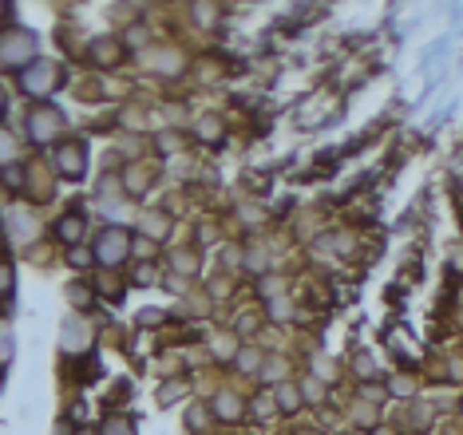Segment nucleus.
Listing matches in <instances>:
<instances>
[{"label": "nucleus", "mask_w": 463, "mask_h": 435, "mask_svg": "<svg viewBox=\"0 0 463 435\" xmlns=\"http://www.w3.org/2000/svg\"><path fill=\"white\" fill-rule=\"evenodd\" d=\"M0 63L12 71H24L36 63V36L24 28H8L0 32Z\"/></svg>", "instance_id": "f257e3e1"}, {"label": "nucleus", "mask_w": 463, "mask_h": 435, "mask_svg": "<svg viewBox=\"0 0 463 435\" xmlns=\"http://www.w3.org/2000/svg\"><path fill=\"white\" fill-rule=\"evenodd\" d=\"M91 253H95L100 265H111V269H115V265H123L131 257V233L123 230V226H107V230L95 238V250Z\"/></svg>", "instance_id": "f03ea898"}, {"label": "nucleus", "mask_w": 463, "mask_h": 435, "mask_svg": "<svg viewBox=\"0 0 463 435\" xmlns=\"http://www.w3.org/2000/svg\"><path fill=\"white\" fill-rule=\"evenodd\" d=\"M60 75H64V71L56 68L52 60H36L32 68L20 71V92H24V95H36V99H44L48 92H56Z\"/></svg>", "instance_id": "7ed1b4c3"}, {"label": "nucleus", "mask_w": 463, "mask_h": 435, "mask_svg": "<svg viewBox=\"0 0 463 435\" xmlns=\"http://www.w3.org/2000/svg\"><path fill=\"white\" fill-rule=\"evenodd\" d=\"M60 127H64V115L56 111V107H48V103H40V107L28 115V139L40 142V147L56 139V131H60Z\"/></svg>", "instance_id": "20e7f679"}, {"label": "nucleus", "mask_w": 463, "mask_h": 435, "mask_svg": "<svg viewBox=\"0 0 463 435\" xmlns=\"http://www.w3.org/2000/svg\"><path fill=\"white\" fill-rule=\"evenodd\" d=\"M56 171H60L68 183H80L83 174H88V151H83L80 142H64V147H56Z\"/></svg>", "instance_id": "39448f33"}, {"label": "nucleus", "mask_w": 463, "mask_h": 435, "mask_svg": "<svg viewBox=\"0 0 463 435\" xmlns=\"http://www.w3.org/2000/svg\"><path fill=\"white\" fill-rule=\"evenodd\" d=\"M88 56L100 63V68H107V63H115V60L123 56V44H119V40H111V36H100V40H91V44H88Z\"/></svg>", "instance_id": "423d86ee"}, {"label": "nucleus", "mask_w": 463, "mask_h": 435, "mask_svg": "<svg viewBox=\"0 0 463 435\" xmlns=\"http://www.w3.org/2000/svg\"><path fill=\"white\" fill-rule=\"evenodd\" d=\"M210 412L218 415V419H226V424H238V419H242V415H246V408H242V400H238V396L222 392L218 400H214V404H210Z\"/></svg>", "instance_id": "0eeeda50"}, {"label": "nucleus", "mask_w": 463, "mask_h": 435, "mask_svg": "<svg viewBox=\"0 0 463 435\" xmlns=\"http://www.w3.org/2000/svg\"><path fill=\"white\" fill-rule=\"evenodd\" d=\"M56 238H60V242H68V245H80V238H83V218H80V214H68V218H60V222H56Z\"/></svg>", "instance_id": "6e6552de"}, {"label": "nucleus", "mask_w": 463, "mask_h": 435, "mask_svg": "<svg viewBox=\"0 0 463 435\" xmlns=\"http://www.w3.org/2000/svg\"><path fill=\"white\" fill-rule=\"evenodd\" d=\"M277 408H282V412H297V408H301V388L282 384L277 388Z\"/></svg>", "instance_id": "1a4fd4ad"}, {"label": "nucleus", "mask_w": 463, "mask_h": 435, "mask_svg": "<svg viewBox=\"0 0 463 435\" xmlns=\"http://www.w3.org/2000/svg\"><path fill=\"white\" fill-rule=\"evenodd\" d=\"M16 162V139L8 135V127H0V171Z\"/></svg>", "instance_id": "9d476101"}, {"label": "nucleus", "mask_w": 463, "mask_h": 435, "mask_svg": "<svg viewBox=\"0 0 463 435\" xmlns=\"http://www.w3.org/2000/svg\"><path fill=\"white\" fill-rule=\"evenodd\" d=\"M100 435H135V424L131 419H123V415H111V419H103Z\"/></svg>", "instance_id": "9b49d317"}, {"label": "nucleus", "mask_w": 463, "mask_h": 435, "mask_svg": "<svg viewBox=\"0 0 463 435\" xmlns=\"http://www.w3.org/2000/svg\"><path fill=\"white\" fill-rule=\"evenodd\" d=\"M83 336V324L80 321H68L64 324V348H68V353H76V348H83V344L88 341H80Z\"/></svg>", "instance_id": "f8f14e48"}, {"label": "nucleus", "mask_w": 463, "mask_h": 435, "mask_svg": "<svg viewBox=\"0 0 463 435\" xmlns=\"http://www.w3.org/2000/svg\"><path fill=\"white\" fill-rule=\"evenodd\" d=\"M182 392H186V376H179V380H167V384L159 388V404H174Z\"/></svg>", "instance_id": "ddd939ff"}, {"label": "nucleus", "mask_w": 463, "mask_h": 435, "mask_svg": "<svg viewBox=\"0 0 463 435\" xmlns=\"http://www.w3.org/2000/svg\"><path fill=\"white\" fill-rule=\"evenodd\" d=\"M353 372L361 376V380H368V376H376V360L368 353H353Z\"/></svg>", "instance_id": "4468645a"}, {"label": "nucleus", "mask_w": 463, "mask_h": 435, "mask_svg": "<svg viewBox=\"0 0 463 435\" xmlns=\"http://www.w3.org/2000/svg\"><path fill=\"white\" fill-rule=\"evenodd\" d=\"M0 183L8 186V190H20V183H24V166H20V162L4 166V171H0Z\"/></svg>", "instance_id": "2eb2a0df"}, {"label": "nucleus", "mask_w": 463, "mask_h": 435, "mask_svg": "<svg viewBox=\"0 0 463 435\" xmlns=\"http://www.w3.org/2000/svg\"><path fill=\"white\" fill-rule=\"evenodd\" d=\"M198 139L222 142V123H218V119H202V123H198Z\"/></svg>", "instance_id": "dca6fc26"}, {"label": "nucleus", "mask_w": 463, "mask_h": 435, "mask_svg": "<svg viewBox=\"0 0 463 435\" xmlns=\"http://www.w3.org/2000/svg\"><path fill=\"white\" fill-rule=\"evenodd\" d=\"M68 262L76 265V269H83V265H91V262H95V253H91V250H83V245H71V250H68Z\"/></svg>", "instance_id": "f3484780"}, {"label": "nucleus", "mask_w": 463, "mask_h": 435, "mask_svg": "<svg viewBox=\"0 0 463 435\" xmlns=\"http://www.w3.org/2000/svg\"><path fill=\"white\" fill-rule=\"evenodd\" d=\"M8 360H12V329L0 324V364H8Z\"/></svg>", "instance_id": "a211bd4d"}, {"label": "nucleus", "mask_w": 463, "mask_h": 435, "mask_svg": "<svg viewBox=\"0 0 463 435\" xmlns=\"http://www.w3.org/2000/svg\"><path fill=\"white\" fill-rule=\"evenodd\" d=\"M238 368L253 372V368H265V360H262V353H238Z\"/></svg>", "instance_id": "6ab92c4d"}, {"label": "nucleus", "mask_w": 463, "mask_h": 435, "mask_svg": "<svg viewBox=\"0 0 463 435\" xmlns=\"http://www.w3.org/2000/svg\"><path fill=\"white\" fill-rule=\"evenodd\" d=\"M214 356H218V360H230L234 356V336H218V341H214Z\"/></svg>", "instance_id": "aec40b11"}, {"label": "nucleus", "mask_w": 463, "mask_h": 435, "mask_svg": "<svg viewBox=\"0 0 463 435\" xmlns=\"http://www.w3.org/2000/svg\"><path fill=\"white\" fill-rule=\"evenodd\" d=\"M162 321H167L162 309H143V313H139V324H162Z\"/></svg>", "instance_id": "412c9836"}, {"label": "nucleus", "mask_w": 463, "mask_h": 435, "mask_svg": "<svg viewBox=\"0 0 463 435\" xmlns=\"http://www.w3.org/2000/svg\"><path fill=\"white\" fill-rule=\"evenodd\" d=\"M155 277H159L155 274V265H139V269H135V285H151Z\"/></svg>", "instance_id": "4be33fe9"}, {"label": "nucleus", "mask_w": 463, "mask_h": 435, "mask_svg": "<svg viewBox=\"0 0 463 435\" xmlns=\"http://www.w3.org/2000/svg\"><path fill=\"white\" fill-rule=\"evenodd\" d=\"M174 265H179V269H186V274H194V269H198V257H194V253H186V257H182V253H174Z\"/></svg>", "instance_id": "5701e85b"}, {"label": "nucleus", "mask_w": 463, "mask_h": 435, "mask_svg": "<svg viewBox=\"0 0 463 435\" xmlns=\"http://www.w3.org/2000/svg\"><path fill=\"white\" fill-rule=\"evenodd\" d=\"M8 293H12V269L0 262V297H8Z\"/></svg>", "instance_id": "b1692460"}, {"label": "nucleus", "mask_w": 463, "mask_h": 435, "mask_svg": "<svg viewBox=\"0 0 463 435\" xmlns=\"http://www.w3.org/2000/svg\"><path fill=\"white\" fill-rule=\"evenodd\" d=\"M143 40H147V28H131L127 36H123V44H127V48H139Z\"/></svg>", "instance_id": "393cba45"}, {"label": "nucleus", "mask_w": 463, "mask_h": 435, "mask_svg": "<svg viewBox=\"0 0 463 435\" xmlns=\"http://www.w3.org/2000/svg\"><path fill=\"white\" fill-rule=\"evenodd\" d=\"M186 424L191 427H206V408H191V412H186Z\"/></svg>", "instance_id": "a878e982"}, {"label": "nucleus", "mask_w": 463, "mask_h": 435, "mask_svg": "<svg viewBox=\"0 0 463 435\" xmlns=\"http://www.w3.org/2000/svg\"><path fill=\"white\" fill-rule=\"evenodd\" d=\"M301 396H309V400H321V396H325V384H321V380H309V384L301 388Z\"/></svg>", "instance_id": "bb28decb"}, {"label": "nucleus", "mask_w": 463, "mask_h": 435, "mask_svg": "<svg viewBox=\"0 0 463 435\" xmlns=\"http://www.w3.org/2000/svg\"><path fill=\"white\" fill-rule=\"evenodd\" d=\"M273 400H270V396H258V400H253V415H258V419H262V415H270L273 412Z\"/></svg>", "instance_id": "cd10ccee"}, {"label": "nucleus", "mask_w": 463, "mask_h": 435, "mask_svg": "<svg viewBox=\"0 0 463 435\" xmlns=\"http://www.w3.org/2000/svg\"><path fill=\"white\" fill-rule=\"evenodd\" d=\"M270 317H282L285 321V317H289V305L285 301H270Z\"/></svg>", "instance_id": "c85d7f7f"}, {"label": "nucleus", "mask_w": 463, "mask_h": 435, "mask_svg": "<svg viewBox=\"0 0 463 435\" xmlns=\"http://www.w3.org/2000/svg\"><path fill=\"white\" fill-rule=\"evenodd\" d=\"M258 329V317H238V333H253Z\"/></svg>", "instance_id": "c756f323"}, {"label": "nucleus", "mask_w": 463, "mask_h": 435, "mask_svg": "<svg viewBox=\"0 0 463 435\" xmlns=\"http://www.w3.org/2000/svg\"><path fill=\"white\" fill-rule=\"evenodd\" d=\"M388 388H392L396 396H408V392H412V380H392Z\"/></svg>", "instance_id": "7c9ffc66"}, {"label": "nucleus", "mask_w": 463, "mask_h": 435, "mask_svg": "<svg viewBox=\"0 0 463 435\" xmlns=\"http://www.w3.org/2000/svg\"><path fill=\"white\" fill-rule=\"evenodd\" d=\"M373 435H392V431H388V427H380V431H373Z\"/></svg>", "instance_id": "2f4dec72"}, {"label": "nucleus", "mask_w": 463, "mask_h": 435, "mask_svg": "<svg viewBox=\"0 0 463 435\" xmlns=\"http://www.w3.org/2000/svg\"><path fill=\"white\" fill-rule=\"evenodd\" d=\"M80 435H91V431H80Z\"/></svg>", "instance_id": "473e14b6"}, {"label": "nucleus", "mask_w": 463, "mask_h": 435, "mask_svg": "<svg viewBox=\"0 0 463 435\" xmlns=\"http://www.w3.org/2000/svg\"><path fill=\"white\" fill-rule=\"evenodd\" d=\"M0 388H4V380H0Z\"/></svg>", "instance_id": "72a5a7b5"}]
</instances>
